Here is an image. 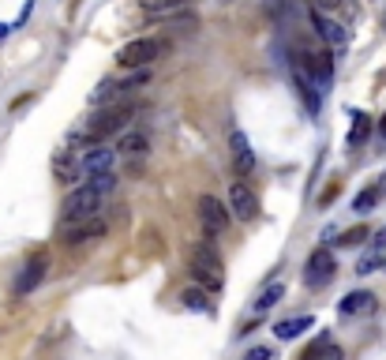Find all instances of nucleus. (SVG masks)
I'll return each instance as SVG.
<instances>
[{"label":"nucleus","mask_w":386,"mask_h":360,"mask_svg":"<svg viewBox=\"0 0 386 360\" xmlns=\"http://www.w3.org/2000/svg\"><path fill=\"white\" fill-rule=\"evenodd\" d=\"M162 53H165L162 38H131L128 45L116 49V64H124V68H150Z\"/></svg>","instance_id":"f257e3e1"},{"label":"nucleus","mask_w":386,"mask_h":360,"mask_svg":"<svg viewBox=\"0 0 386 360\" xmlns=\"http://www.w3.org/2000/svg\"><path fill=\"white\" fill-rule=\"evenodd\" d=\"M98 207H101V195L90 188V184H79L75 192L64 195V207H60L64 225H68V222H83V218H94Z\"/></svg>","instance_id":"f03ea898"},{"label":"nucleus","mask_w":386,"mask_h":360,"mask_svg":"<svg viewBox=\"0 0 386 360\" xmlns=\"http://www.w3.org/2000/svg\"><path fill=\"white\" fill-rule=\"evenodd\" d=\"M192 274L206 289H221V256L214 251V244H210V236H206V244H199L192 251Z\"/></svg>","instance_id":"7ed1b4c3"},{"label":"nucleus","mask_w":386,"mask_h":360,"mask_svg":"<svg viewBox=\"0 0 386 360\" xmlns=\"http://www.w3.org/2000/svg\"><path fill=\"white\" fill-rule=\"evenodd\" d=\"M128 116H131V105H109V109L94 113V116H90V124H87L90 143H98L105 136H113V131H121L128 124Z\"/></svg>","instance_id":"20e7f679"},{"label":"nucleus","mask_w":386,"mask_h":360,"mask_svg":"<svg viewBox=\"0 0 386 360\" xmlns=\"http://www.w3.org/2000/svg\"><path fill=\"white\" fill-rule=\"evenodd\" d=\"M338 263H334V251L330 248H315L308 256V266H304V282H308L311 289H323L330 278H334Z\"/></svg>","instance_id":"39448f33"},{"label":"nucleus","mask_w":386,"mask_h":360,"mask_svg":"<svg viewBox=\"0 0 386 360\" xmlns=\"http://www.w3.org/2000/svg\"><path fill=\"white\" fill-rule=\"evenodd\" d=\"M199 222H203L206 236H218L229 229V207L218 203L214 195H199Z\"/></svg>","instance_id":"423d86ee"},{"label":"nucleus","mask_w":386,"mask_h":360,"mask_svg":"<svg viewBox=\"0 0 386 360\" xmlns=\"http://www.w3.org/2000/svg\"><path fill=\"white\" fill-rule=\"evenodd\" d=\"M311 26H315V34L323 38L330 49H345V45H349V31H345L338 19H330L326 11H311Z\"/></svg>","instance_id":"0eeeda50"},{"label":"nucleus","mask_w":386,"mask_h":360,"mask_svg":"<svg viewBox=\"0 0 386 360\" xmlns=\"http://www.w3.org/2000/svg\"><path fill=\"white\" fill-rule=\"evenodd\" d=\"M229 210H233V218H241V222H251L259 214V199H255V192H251L244 180H236L229 188Z\"/></svg>","instance_id":"6e6552de"},{"label":"nucleus","mask_w":386,"mask_h":360,"mask_svg":"<svg viewBox=\"0 0 386 360\" xmlns=\"http://www.w3.org/2000/svg\"><path fill=\"white\" fill-rule=\"evenodd\" d=\"M113 162H116V151H113V146H90V151L79 158V173H83V177L113 173Z\"/></svg>","instance_id":"1a4fd4ad"},{"label":"nucleus","mask_w":386,"mask_h":360,"mask_svg":"<svg viewBox=\"0 0 386 360\" xmlns=\"http://www.w3.org/2000/svg\"><path fill=\"white\" fill-rule=\"evenodd\" d=\"M45 271H49V256H31L26 259V266H23V274H19V282H16V293L19 297H26V293H34L38 285H42V278H45Z\"/></svg>","instance_id":"9d476101"},{"label":"nucleus","mask_w":386,"mask_h":360,"mask_svg":"<svg viewBox=\"0 0 386 360\" xmlns=\"http://www.w3.org/2000/svg\"><path fill=\"white\" fill-rule=\"evenodd\" d=\"M68 244H83V240H101L105 236V222L94 214V218H83V222H68L60 233Z\"/></svg>","instance_id":"9b49d317"},{"label":"nucleus","mask_w":386,"mask_h":360,"mask_svg":"<svg viewBox=\"0 0 386 360\" xmlns=\"http://www.w3.org/2000/svg\"><path fill=\"white\" fill-rule=\"evenodd\" d=\"M229 146H233V165L241 169L244 177H248V173H255V165H259L255 151H251V143H248V136L241 128H229Z\"/></svg>","instance_id":"f8f14e48"},{"label":"nucleus","mask_w":386,"mask_h":360,"mask_svg":"<svg viewBox=\"0 0 386 360\" xmlns=\"http://www.w3.org/2000/svg\"><path fill=\"white\" fill-rule=\"evenodd\" d=\"M375 308H379V297L375 293H368V289H356V293H349V297L338 300L341 315H371Z\"/></svg>","instance_id":"ddd939ff"},{"label":"nucleus","mask_w":386,"mask_h":360,"mask_svg":"<svg viewBox=\"0 0 386 360\" xmlns=\"http://www.w3.org/2000/svg\"><path fill=\"white\" fill-rule=\"evenodd\" d=\"M53 173H57V180L75 184L79 180V158L72 151H57V154H53Z\"/></svg>","instance_id":"4468645a"},{"label":"nucleus","mask_w":386,"mask_h":360,"mask_svg":"<svg viewBox=\"0 0 386 360\" xmlns=\"http://www.w3.org/2000/svg\"><path fill=\"white\" fill-rule=\"evenodd\" d=\"M113 151H116V154H128V158H143L146 151H150V139H146L143 131H124L121 143H116Z\"/></svg>","instance_id":"2eb2a0df"},{"label":"nucleus","mask_w":386,"mask_h":360,"mask_svg":"<svg viewBox=\"0 0 386 360\" xmlns=\"http://www.w3.org/2000/svg\"><path fill=\"white\" fill-rule=\"evenodd\" d=\"M311 323H315L311 315H289V319H282V323L274 327V334L282 338V342H292V338H300V334H304V330H308Z\"/></svg>","instance_id":"dca6fc26"},{"label":"nucleus","mask_w":386,"mask_h":360,"mask_svg":"<svg viewBox=\"0 0 386 360\" xmlns=\"http://www.w3.org/2000/svg\"><path fill=\"white\" fill-rule=\"evenodd\" d=\"M292 79H297V90H300L304 105H308V113H319V105H323V98H319V87L304 72H292Z\"/></svg>","instance_id":"f3484780"},{"label":"nucleus","mask_w":386,"mask_h":360,"mask_svg":"<svg viewBox=\"0 0 386 360\" xmlns=\"http://www.w3.org/2000/svg\"><path fill=\"white\" fill-rule=\"evenodd\" d=\"M304 360H345V353H341V345H334V342L323 334L308 353H304Z\"/></svg>","instance_id":"a211bd4d"},{"label":"nucleus","mask_w":386,"mask_h":360,"mask_svg":"<svg viewBox=\"0 0 386 360\" xmlns=\"http://www.w3.org/2000/svg\"><path fill=\"white\" fill-rule=\"evenodd\" d=\"M386 274V251H379V248H371L368 256H360V263H356V274Z\"/></svg>","instance_id":"6ab92c4d"},{"label":"nucleus","mask_w":386,"mask_h":360,"mask_svg":"<svg viewBox=\"0 0 386 360\" xmlns=\"http://www.w3.org/2000/svg\"><path fill=\"white\" fill-rule=\"evenodd\" d=\"M368 131H371V120L364 113H353V131H349V151L368 143Z\"/></svg>","instance_id":"aec40b11"},{"label":"nucleus","mask_w":386,"mask_h":360,"mask_svg":"<svg viewBox=\"0 0 386 360\" xmlns=\"http://www.w3.org/2000/svg\"><path fill=\"white\" fill-rule=\"evenodd\" d=\"M282 297H285V285H282V282H270V285H266V289L259 293V300H255V312H270V308H274V304L282 300Z\"/></svg>","instance_id":"412c9836"},{"label":"nucleus","mask_w":386,"mask_h":360,"mask_svg":"<svg viewBox=\"0 0 386 360\" xmlns=\"http://www.w3.org/2000/svg\"><path fill=\"white\" fill-rule=\"evenodd\" d=\"M180 300H184V308H188V312H210V300H206L203 289H184Z\"/></svg>","instance_id":"4be33fe9"},{"label":"nucleus","mask_w":386,"mask_h":360,"mask_svg":"<svg viewBox=\"0 0 386 360\" xmlns=\"http://www.w3.org/2000/svg\"><path fill=\"white\" fill-rule=\"evenodd\" d=\"M116 94H121L116 79H101V83H98V90L90 94V102H94V105H105V102H116Z\"/></svg>","instance_id":"5701e85b"},{"label":"nucleus","mask_w":386,"mask_h":360,"mask_svg":"<svg viewBox=\"0 0 386 360\" xmlns=\"http://www.w3.org/2000/svg\"><path fill=\"white\" fill-rule=\"evenodd\" d=\"M379 199H382V188H364L360 195L353 199V210H356V214H368V210L375 207Z\"/></svg>","instance_id":"b1692460"},{"label":"nucleus","mask_w":386,"mask_h":360,"mask_svg":"<svg viewBox=\"0 0 386 360\" xmlns=\"http://www.w3.org/2000/svg\"><path fill=\"white\" fill-rule=\"evenodd\" d=\"M139 4L150 11V16H158V11H177L184 4H192V0H139Z\"/></svg>","instance_id":"393cba45"},{"label":"nucleus","mask_w":386,"mask_h":360,"mask_svg":"<svg viewBox=\"0 0 386 360\" xmlns=\"http://www.w3.org/2000/svg\"><path fill=\"white\" fill-rule=\"evenodd\" d=\"M90 188H94L98 195H109L116 188V177L113 173H98V177H90Z\"/></svg>","instance_id":"a878e982"},{"label":"nucleus","mask_w":386,"mask_h":360,"mask_svg":"<svg viewBox=\"0 0 386 360\" xmlns=\"http://www.w3.org/2000/svg\"><path fill=\"white\" fill-rule=\"evenodd\" d=\"M364 236H368V229H364V225H356V229L341 233V240H338V244H341V248H356V244H364Z\"/></svg>","instance_id":"bb28decb"},{"label":"nucleus","mask_w":386,"mask_h":360,"mask_svg":"<svg viewBox=\"0 0 386 360\" xmlns=\"http://www.w3.org/2000/svg\"><path fill=\"white\" fill-rule=\"evenodd\" d=\"M244 360H274V353L266 349V345H259V349H248V356Z\"/></svg>","instance_id":"cd10ccee"},{"label":"nucleus","mask_w":386,"mask_h":360,"mask_svg":"<svg viewBox=\"0 0 386 360\" xmlns=\"http://www.w3.org/2000/svg\"><path fill=\"white\" fill-rule=\"evenodd\" d=\"M315 4V11H334V8H341L345 0H311Z\"/></svg>","instance_id":"c85d7f7f"},{"label":"nucleus","mask_w":386,"mask_h":360,"mask_svg":"<svg viewBox=\"0 0 386 360\" xmlns=\"http://www.w3.org/2000/svg\"><path fill=\"white\" fill-rule=\"evenodd\" d=\"M375 248H379V251H386V229H379V233H375Z\"/></svg>","instance_id":"c756f323"},{"label":"nucleus","mask_w":386,"mask_h":360,"mask_svg":"<svg viewBox=\"0 0 386 360\" xmlns=\"http://www.w3.org/2000/svg\"><path fill=\"white\" fill-rule=\"evenodd\" d=\"M379 136H382V139H386V113H382V116H379Z\"/></svg>","instance_id":"7c9ffc66"},{"label":"nucleus","mask_w":386,"mask_h":360,"mask_svg":"<svg viewBox=\"0 0 386 360\" xmlns=\"http://www.w3.org/2000/svg\"><path fill=\"white\" fill-rule=\"evenodd\" d=\"M4 38H8V26H4V23H0V42H4Z\"/></svg>","instance_id":"2f4dec72"}]
</instances>
